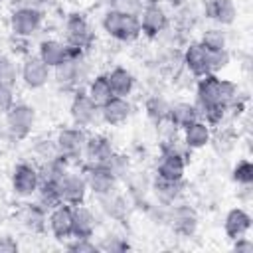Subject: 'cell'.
Returning a JSON list of instances; mask_svg holds the SVG:
<instances>
[{"mask_svg":"<svg viewBox=\"0 0 253 253\" xmlns=\"http://www.w3.org/2000/svg\"><path fill=\"white\" fill-rule=\"evenodd\" d=\"M239 87L231 79H223L217 73H208L196 79L194 105L198 107L200 119L211 128L221 126L227 119V107L237 97Z\"/></svg>","mask_w":253,"mask_h":253,"instance_id":"cell-1","label":"cell"},{"mask_svg":"<svg viewBox=\"0 0 253 253\" xmlns=\"http://www.w3.org/2000/svg\"><path fill=\"white\" fill-rule=\"evenodd\" d=\"M51 79L61 91L75 93L77 89H83L89 81V65H87V53H77L65 59L63 63L55 65L51 69Z\"/></svg>","mask_w":253,"mask_h":253,"instance_id":"cell-2","label":"cell"},{"mask_svg":"<svg viewBox=\"0 0 253 253\" xmlns=\"http://www.w3.org/2000/svg\"><path fill=\"white\" fill-rule=\"evenodd\" d=\"M101 30L115 42L121 43H134L142 38L140 34V24L136 16H126L119 14L111 8H107L101 16Z\"/></svg>","mask_w":253,"mask_h":253,"instance_id":"cell-3","label":"cell"},{"mask_svg":"<svg viewBox=\"0 0 253 253\" xmlns=\"http://www.w3.org/2000/svg\"><path fill=\"white\" fill-rule=\"evenodd\" d=\"M87 134H89L87 128L69 125V126H61L55 132V136H53L55 146H57V154L65 162H69L73 168H77L81 164V160H83V150H85Z\"/></svg>","mask_w":253,"mask_h":253,"instance_id":"cell-4","label":"cell"},{"mask_svg":"<svg viewBox=\"0 0 253 253\" xmlns=\"http://www.w3.org/2000/svg\"><path fill=\"white\" fill-rule=\"evenodd\" d=\"M95 28L81 12H69L63 20V42L75 49H81L89 53V49L95 45Z\"/></svg>","mask_w":253,"mask_h":253,"instance_id":"cell-5","label":"cell"},{"mask_svg":"<svg viewBox=\"0 0 253 253\" xmlns=\"http://www.w3.org/2000/svg\"><path fill=\"white\" fill-rule=\"evenodd\" d=\"M36 109L26 101H16L4 115V126L12 140H26L36 126Z\"/></svg>","mask_w":253,"mask_h":253,"instance_id":"cell-6","label":"cell"},{"mask_svg":"<svg viewBox=\"0 0 253 253\" xmlns=\"http://www.w3.org/2000/svg\"><path fill=\"white\" fill-rule=\"evenodd\" d=\"M136 18L140 24V34L146 40H156L170 28V14L160 0H144Z\"/></svg>","mask_w":253,"mask_h":253,"instance_id":"cell-7","label":"cell"},{"mask_svg":"<svg viewBox=\"0 0 253 253\" xmlns=\"http://www.w3.org/2000/svg\"><path fill=\"white\" fill-rule=\"evenodd\" d=\"M40 188V170L36 162H16L10 172V190L20 200H30Z\"/></svg>","mask_w":253,"mask_h":253,"instance_id":"cell-8","label":"cell"},{"mask_svg":"<svg viewBox=\"0 0 253 253\" xmlns=\"http://www.w3.org/2000/svg\"><path fill=\"white\" fill-rule=\"evenodd\" d=\"M43 22H45V12L42 8H12L8 16L10 34L30 40L42 32Z\"/></svg>","mask_w":253,"mask_h":253,"instance_id":"cell-9","label":"cell"},{"mask_svg":"<svg viewBox=\"0 0 253 253\" xmlns=\"http://www.w3.org/2000/svg\"><path fill=\"white\" fill-rule=\"evenodd\" d=\"M69 119H71V125L87 128V130L95 128L101 123V109H99V105H95L89 99L85 89H77L75 93H71Z\"/></svg>","mask_w":253,"mask_h":253,"instance_id":"cell-10","label":"cell"},{"mask_svg":"<svg viewBox=\"0 0 253 253\" xmlns=\"http://www.w3.org/2000/svg\"><path fill=\"white\" fill-rule=\"evenodd\" d=\"M162 223L170 225V229L180 237H192L198 229V211L180 200L172 206H166Z\"/></svg>","mask_w":253,"mask_h":253,"instance_id":"cell-11","label":"cell"},{"mask_svg":"<svg viewBox=\"0 0 253 253\" xmlns=\"http://www.w3.org/2000/svg\"><path fill=\"white\" fill-rule=\"evenodd\" d=\"M51 81V67L45 65L36 53L20 59V83L28 91H40Z\"/></svg>","mask_w":253,"mask_h":253,"instance_id":"cell-12","label":"cell"},{"mask_svg":"<svg viewBox=\"0 0 253 253\" xmlns=\"http://www.w3.org/2000/svg\"><path fill=\"white\" fill-rule=\"evenodd\" d=\"M77 168H79L81 174L85 176L89 194H93V196L109 194V192L117 190L119 184H121L119 178L109 170L107 164H89V162H81Z\"/></svg>","mask_w":253,"mask_h":253,"instance_id":"cell-13","label":"cell"},{"mask_svg":"<svg viewBox=\"0 0 253 253\" xmlns=\"http://www.w3.org/2000/svg\"><path fill=\"white\" fill-rule=\"evenodd\" d=\"M16 223L32 235H43L47 231V210L34 202H24L22 206H18L16 210Z\"/></svg>","mask_w":253,"mask_h":253,"instance_id":"cell-14","label":"cell"},{"mask_svg":"<svg viewBox=\"0 0 253 253\" xmlns=\"http://www.w3.org/2000/svg\"><path fill=\"white\" fill-rule=\"evenodd\" d=\"M180 61H182V67L186 69V73L192 75L194 79H200V77L211 73V69H210V51L200 42L186 43L184 49H182Z\"/></svg>","mask_w":253,"mask_h":253,"instance_id":"cell-15","label":"cell"},{"mask_svg":"<svg viewBox=\"0 0 253 253\" xmlns=\"http://www.w3.org/2000/svg\"><path fill=\"white\" fill-rule=\"evenodd\" d=\"M59 196L61 202L69 204V206H79L87 202L89 196V188H87V180L81 174L79 168H71L61 180H59Z\"/></svg>","mask_w":253,"mask_h":253,"instance_id":"cell-16","label":"cell"},{"mask_svg":"<svg viewBox=\"0 0 253 253\" xmlns=\"http://www.w3.org/2000/svg\"><path fill=\"white\" fill-rule=\"evenodd\" d=\"M47 231L55 241H67L73 235V206L61 202L47 211Z\"/></svg>","mask_w":253,"mask_h":253,"instance_id":"cell-17","label":"cell"},{"mask_svg":"<svg viewBox=\"0 0 253 253\" xmlns=\"http://www.w3.org/2000/svg\"><path fill=\"white\" fill-rule=\"evenodd\" d=\"M77 53H85V51L67 45V43H65L63 40H59V38H43V40L38 43V53H36V55H38L45 65H49V67L53 69L55 65L63 63L65 59H69L71 55H77Z\"/></svg>","mask_w":253,"mask_h":253,"instance_id":"cell-18","label":"cell"},{"mask_svg":"<svg viewBox=\"0 0 253 253\" xmlns=\"http://www.w3.org/2000/svg\"><path fill=\"white\" fill-rule=\"evenodd\" d=\"M117 152L113 140L109 134L93 130L87 134V142H85V150H83V160L81 162H89V164H105L113 154Z\"/></svg>","mask_w":253,"mask_h":253,"instance_id":"cell-19","label":"cell"},{"mask_svg":"<svg viewBox=\"0 0 253 253\" xmlns=\"http://www.w3.org/2000/svg\"><path fill=\"white\" fill-rule=\"evenodd\" d=\"M99 109H101V123H105L107 126H121V125L128 123L132 113H134L130 99L128 97H117V95H113Z\"/></svg>","mask_w":253,"mask_h":253,"instance_id":"cell-20","label":"cell"},{"mask_svg":"<svg viewBox=\"0 0 253 253\" xmlns=\"http://www.w3.org/2000/svg\"><path fill=\"white\" fill-rule=\"evenodd\" d=\"M202 16L221 28H227L237 20V6L233 0H202Z\"/></svg>","mask_w":253,"mask_h":253,"instance_id":"cell-21","label":"cell"},{"mask_svg":"<svg viewBox=\"0 0 253 253\" xmlns=\"http://www.w3.org/2000/svg\"><path fill=\"white\" fill-rule=\"evenodd\" d=\"M251 225H253L251 213L241 206L231 208L223 217V233L229 241H233L237 237H243V235H249Z\"/></svg>","mask_w":253,"mask_h":253,"instance_id":"cell-22","label":"cell"},{"mask_svg":"<svg viewBox=\"0 0 253 253\" xmlns=\"http://www.w3.org/2000/svg\"><path fill=\"white\" fill-rule=\"evenodd\" d=\"M184 180L180 182H172V180H164L158 176H152L150 180V192L156 198V204L162 206H172L176 202H180L184 198Z\"/></svg>","mask_w":253,"mask_h":253,"instance_id":"cell-23","label":"cell"},{"mask_svg":"<svg viewBox=\"0 0 253 253\" xmlns=\"http://www.w3.org/2000/svg\"><path fill=\"white\" fill-rule=\"evenodd\" d=\"M97 198V204H99V210L109 217V219H115V221H123L128 213V198L117 190L109 192V194H103V196H95Z\"/></svg>","mask_w":253,"mask_h":253,"instance_id":"cell-24","label":"cell"},{"mask_svg":"<svg viewBox=\"0 0 253 253\" xmlns=\"http://www.w3.org/2000/svg\"><path fill=\"white\" fill-rule=\"evenodd\" d=\"M211 132H213V128L206 121L198 119V121L190 123L186 128H182L180 130V136H182L184 144L194 152V150H202V148H206L210 144Z\"/></svg>","mask_w":253,"mask_h":253,"instance_id":"cell-25","label":"cell"},{"mask_svg":"<svg viewBox=\"0 0 253 253\" xmlns=\"http://www.w3.org/2000/svg\"><path fill=\"white\" fill-rule=\"evenodd\" d=\"M97 229H99V221H97L95 211L85 204L73 206V235L71 237H95Z\"/></svg>","mask_w":253,"mask_h":253,"instance_id":"cell-26","label":"cell"},{"mask_svg":"<svg viewBox=\"0 0 253 253\" xmlns=\"http://www.w3.org/2000/svg\"><path fill=\"white\" fill-rule=\"evenodd\" d=\"M107 79H109V85L113 89V95H117V97H130L136 89L134 73L123 65H115L113 69H109Z\"/></svg>","mask_w":253,"mask_h":253,"instance_id":"cell-27","label":"cell"},{"mask_svg":"<svg viewBox=\"0 0 253 253\" xmlns=\"http://www.w3.org/2000/svg\"><path fill=\"white\" fill-rule=\"evenodd\" d=\"M186 166H188V162L182 158L158 154V160L154 164V176L164 178V180H172V182H180L186 176Z\"/></svg>","mask_w":253,"mask_h":253,"instance_id":"cell-28","label":"cell"},{"mask_svg":"<svg viewBox=\"0 0 253 253\" xmlns=\"http://www.w3.org/2000/svg\"><path fill=\"white\" fill-rule=\"evenodd\" d=\"M198 119H200V113H198V107L194 105V101H174V103H170L168 123L172 126H176L178 130L186 128L190 123H194Z\"/></svg>","mask_w":253,"mask_h":253,"instance_id":"cell-29","label":"cell"},{"mask_svg":"<svg viewBox=\"0 0 253 253\" xmlns=\"http://www.w3.org/2000/svg\"><path fill=\"white\" fill-rule=\"evenodd\" d=\"M85 93L89 95V99L95 103V105H105L111 97H113V89L109 85V79H107V73H97L93 77H89V81L85 83Z\"/></svg>","mask_w":253,"mask_h":253,"instance_id":"cell-30","label":"cell"},{"mask_svg":"<svg viewBox=\"0 0 253 253\" xmlns=\"http://www.w3.org/2000/svg\"><path fill=\"white\" fill-rule=\"evenodd\" d=\"M168 111H170V101L164 95L154 93V95L144 99V115L154 126L168 121Z\"/></svg>","mask_w":253,"mask_h":253,"instance_id":"cell-31","label":"cell"},{"mask_svg":"<svg viewBox=\"0 0 253 253\" xmlns=\"http://www.w3.org/2000/svg\"><path fill=\"white\" fill-rule=\"evenodd\" d=\"M210 53L211 51H221L227 47L229 43V38H227V32L221 28V26H210L202 32L200 40H198Z\"/></svg>","mask_w":253,"mask_h":253,"instance_id":"cell-32","label":"cell"},{"mask_svg":"<svg viewBox=\"0 0 253 253\" xmlns=\"http://www.w3.org/2000/svg\"><path fill=\"white\" fill-rule=\"evenodd\" d=\"M158 154L176 156V158H182V160L190 162L192 150H190V148L184 144V140H182V136H180V134H174V136L158 138Z\"/></svg>","mask_w":253,"mask_h":253,"instance_id":"cell-33","label":"cell"},{"mask_svg":"<svg viewBox=\"0 0 253 253\" xmlns=\"http://www.w3.org/2000/svg\"><path fill=\"white\" fill-rule=\"evenodd\" d=\"M20 83V61L12 55H0V85L16 89Z\"/></svg>","mask_w":253,"mask_h":253,"instance_id":"cell-34","label":"cell"},{"mask_svg":"<svg viewBox=\"0 0 253 253\" xmlns=\"http://www.w3.org/2000/svg\"><path fill=\"white\" fill-rule=\"evenodd\" d=\"M237 142V132L231 126H219L215 132H211V140L210 144H213V148L219 154H229L235 148Z\"/></svg>","mask_w":253,"mask_h":253,"instance_id":"cell-35","label":"cell"},{"mask_svg":"<svg viewBox=\"0 0 253 253\" xmlns=\"http://www.w3.org/2000/svg\"><path fill=\"white\" fill-rule=\"evenodd\" d=\"M32 156L36 158V164H42V162H47V160L59 156L53 136H49V138H38L32 144Z\"/></svg>","mask_w":253,"mask_h":253,"instance_id":"cell-36","label":"cell"},{"mask_svg":"<svg viewBox=\"0 0 253 253\" xmlns=\"http://www.w3.org/2000/svg\"><path fill=\"white\" fill-rule=\"evenodd\" d=\"M231 180L237 186H253V162L249 158H239L231 168Z\"/></svg>","mask_w":253,"mask_h":253,"instance_id":"cell-37","label":"cell"},{"mask_svg":"<svg viewBox=\"0 0 253 253\" xmlns=\"http://www.w3.org/2000/svg\"><path fill=\"white\" fill-rule=\"evenodd\" d=\"M97 245H99V251H105V253H123L130 249L128 239L119 233H107L97 241Z\"/></svg>","mask_w":253,"mask_h":253,"instance_id":"cell-38","label":"cell"},{"mask_svg":"<svg viewBox=\"0 0 253 253\" xmlns=\"http://www.w3.org/2000/svg\"><path fill=\"white\" fill-rule=\"evenodd\" d=\"M107 166H109V170L119 178V182H125L126 180V176L132 172V168H130V160H128V156L126 154H123V152H115L107 162H105Z\"/></svg>","mask_w":253,"mask_h":253,"instance_id":"cell-39","label":"cell"},{"mask_svg":"<svg viewBox=\"0 0 253 253\" xmlns=\"http://www.w3.org/2000/svg\"><path fill=\"white\" fill-rule=\"evenodd\" d=\"M63 247L71 253H99L95 237H69L67 241H63Z\"/></svg>","mask_w":253,"mask_h":253,"instance_id":"cell-40","label":"cell"},{"mask_svg":"<svg viewBox=\"0 0 253 253\" xmlns=\"http://www.w3.org/2000/svg\"><path fill=\"white\" fill-rule=\"evenodd\" d=\"M144 0H109V8L119 12V14H126V16H138L142 10Z\"/></svg>","mask_w":253,"mask_h":253,"instance_id":"cell-41","label":"cell"},{"mask_svg":"<svg viewBox=\"0 0 253 253\" xmlns=\"http://www.w3.org/2000/svg\"><path fill=\"white\" fill-rule=\"evenodd\" d=\"M229 63H231V53H229L227 47L221 49V51H211L210 53V69H211V73L219 75L223 69L229 67Z\"/></svg>","mask_w":253,"mask_h":253,"instance_id":"cell-42","label":"cell"},{"mask_svg":"<svg viewBox=\"0 0 253 253\" xmlns=\"http://www.w3.org/2000/svg\"><path fill=\"white\" fill-rule=\"evenodd\" d=\"M16 103V95H14V89L12 87H6V85H0V115H6L8 109Z\"/></svg>","mask_w":253,"mask_h":253,"instance_id":"cell-43","label":"cell"},{"mask_svg":"<svg viewBox=\"0 0 253 253\" xmlns=\"http://www.w3.org/2000/svg\"><path fill=\"white\" fill-rule=\"evenodd\" d=\"M231 251H235V253H253V239L249 235H243V237L233 239Z\"/></svg>","mask_w":253,"mask_h":253,"instance_id":"cell-44","label":"cell"},{"mask_svg":"<svg viewBox=\"0 0 253 253\" xmlns=\"http://www.w3.org/2000/svg\"><path fill=\"white\" fill-rule=\"evenodd\" d=\"M20 249V243L12 235H0V253H16Z\"/></svg>","mask_w":253,"mask_h":253,"instance_id":"cell-45","label":"cell"},{"mask_svg":"<svg viewBox=\"0 0 253 253\" xmlns=\"http://www.w3.org/2000/svg\"><path fill=\"white\" fill-rule=\"evenodd\" d=\"M12 8H42L49 4V0H10Z\"/></svg>","mask_w":253,"mask_h":253,"instance_id":"cell-46","label":"cell"}]
</instances>
